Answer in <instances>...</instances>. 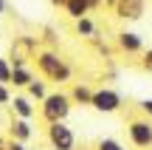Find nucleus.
Returning a JSON list of instances; mask_svg holds the SVG:
<instances>
[{
  "label": "nucleus",
  "mask_w": 152,
  "mask_h": 150,
  "mask_svg": "<svg viewBox=\"0 0 152 150\" xmlns=\"http://www.w3.org/2000/svg\"><path fill=\"white\" fill-rule=\"evenodd\" d=\"M34 65H37L39 77L48 79V82H56V85H65L73 79V68L68 65V60L54 48H39L37 57H34Z\"/></svg>",
  "instance_id": "obj_1"
},
{
  "label": "nucleus",
  "mask_w": 152,
  "mask_h": 150,
  "mask_svg": "<svg viewBox=\"0 0 152 150\" xmlns=\"http://www.w3.org/2000/svg\"><path fill=\"white\" fill-rule=\"evenodd\" d=\"M71 111H73V99H71V94H65V91H51V94L39 102V116H42L45 125L68 122Z\"/></svg>",
  "instance_id": "obj_2"
},
{
  "label": "nucleus",
  "mask_w": 152,
  "mask_h": 150,
  "mask_svg": "<svg viewBox=\"0 0 152 150\" xmlns=\"http://www.w3.org/2000/svg\"><path fill=\"white\" fill-rule=\"evenodd\" d=\"M127 139H130L132 147L138 150H149L152 147V119L149 116H132L127 122Z\"/></svg>",
  "instance_id": "obj_3"
},
{
  "label": "nucleus",
  "mask_w": 152,
  "mask_h": 150,
  "mask_svg": "<svg viewBox=\"0 0 152 150\" xmlns=\"http://www.w3.org/2000/svg\"><path fill=\"white\" fill-rule=\"evenodd\" d=\"M45 139L51 150H76V133L68 122H54L45 128Z\"/></svg>",
  "instance_id": "obj_4"
},
{
  "label": "nucleus",
  "mask_w": 152,
  "mask_h": 150,
  "mask_svg": "<svg viewBox=\"0 0 152 150\" xmlns=\"http://www.w3.org/2000/svg\"><path fill=\"white\" fill-rule=\"evenodd\" d=\"M90 108L99 111V113H118L121 108H124V96L115 88H110V85H102V88H96V94H93V105Z\"/></svg>",
  "instance_id": "obj_5"
},
{
  "label": "nucleus",
  "mask_w": 152,
  "mask_h": 150,
  "mask_svg": "<svg viewBox=\"0 0 152 150\" xmlns=\"http://www.w3.org/2000/svg\"><path fill=\"white\" fill-rule=\"evenodd\" d=\"M37 40L34 37H14V43H11V54H9V60H11V65H28V62L37 57Z\"/></svg>",
  "instance_id": "obj_6"
},
{
  "label": "nucleus",
  "mask_w": 152,
  "mask_h": 150,
  "mask_svg": "<svg viewBox=\"0 0 152 150\" xmlns=\"http://www.w3.org/2000/svg\"><path fill=\"white\" fill-rule=\"evenodd\" d=\"M113 11H115L118 20L135 23V20H141V17L147 14V0H118V3L113 6Z\"/></svg>",
  "instance_id": "obj_7"
},
{
  "label": "nucleus",
  "mask_w": 152,
  "mask_h": 150,
  "mask_svg": "<svg viewBox=\"0 0 152 150\" xmlns=\"http://www.w3.org/2000/svg\"><path fill=\"white\" fill-rule=\"evenodd\" d=\"M115 45H118L121 54H144V37L138 31H130V28H124V31L115 34Z\"/></svg>",
  "instance_id": "obj_8"
},
{
  "label": "nucleus",
  "mask_w": 152,
  "mask_h": 150,
  "mask_svg": "<svg viewBox=\"0 0 152 150\" xmlns=\"http://www.w3.org/2000/svg\"><path fill=\"white\" fill-rule=\"evenodd\" d=\"M11 111H14L17 119H34L37 116V105H34V99L23 91V94H14V99H11Z\"/></svg>",
  "instance_id": "obj_9"
},
{
  "label": "nucleus",
  "mask_w": 152,
  "mask_h": 150,
  "mask_svg": "<svg viewBox=\"0 0 152 150\" xmlns=\"http://www.w3.org/2000/svg\"><path fill=\"white\" fill-rule=\"evenodd\" d=\"M9 136L14 142H31L34 139V128H31V119H11L9 125Z\"/></svg>",
  "instance_id": "obj_10"
},
{
  "label": "nucleus",
  "mask_w": 152,
  "mask_h": 150,
  "mask_svg": "<svg viewBox=\"0 0 152 150\" xmlns=\"http://www.w3.org/2000/svg\"><path fill=\"white\" fill-rule=\"evenodd\" d=\"M68 94H71L73 105H82V108H90V105H93V94H96V91H93L90 85H85V82H73Z\"/></svg>",
  "instance_id": "obj_11"
},
{
  "label": "nucleus",
  "mask_w": 152,
  "mask_h": 150,
  "mask_svg": "<svg viewBox=\"0 0 152 150\" xmlns=\"http://www.w3.org/2000/svg\"><path fill=\"white\" fill-rule=\"evenodd\" d=\"M34 79H37V77H34L31 65H17L14 74H11V85H14V88H20V91H26Z\"/></svg>",
  "instance_id": "obj_12"
},
{
  "label": "nucleus",
  "mask_w": 152,
  "mask_h": 150,
  "mask_svg": "<svg viewBox=\"0 0 152 150\" xmlns=\"http://www.w3.org/2000/svg\"><path fill=\"white\" fill-rule=\"evenodd\" d=\"M65 14L76 23V20H82V17L90 14V6H87L85 0H68V3H65Z\"/></svg>",
  "instance_id": "obj_13"
},
{
  "label": "nucleus",
  "mask_w": 152,
  "mask_h": 150,
  "mask_svg": "<svg viewBox=\"0 0 152 150\" xmlns=\"http://www.w3.org/2000/svg\"><path fill=\"white\" fill-rule=\"evenodd\" d=\"M26 94L31 96L34 102H42L45 96L51 94V91H48V79H42V77H37V79H34V82H31V85H28V88H26Z\"/></svg>",
  "instance_id": "obj_14"
},
{
  "label": "nucleus",
  "mask_w": 152,
  "mask_h": 150,
  "mask_svg": "<svg viewBox=\"0 0 152 150\" xmlns=\"http://www.w3.org/2000/svg\"><path fill=\"white\" fill-rule=\"evenodd\" d=\"M76 34H79V37H85V40L96 37V23H93L90 17H82V20H76Z\"/></svg>",
  "instance_id": "obj_15"
},
{
  "label": "nucleus",
  "mask_w": 152,
  "mask_h": 150,
  "mask_svg": "<svg viewBox=\"0 0 152 150\" xmlns=\"http://www.w3.org/2000/svg\"><path fill=\"white\" fill-rule=\"evenodd\" d=\"M96 150H127L124 142L113 139V136H102V139L96 142Z\"/></svg>",
  "instance_id": "obj_16"
},
{
  "label": "nucleus",
  "mask_w": 152,
  "mask_h": 150,
  "mask_svg": "<svg viewBox=\"0 0 152 150\" xmlns=\"http://www.w3.org/2000/svg\"><path fill=\"white\" fill-rule=\"evenodd\" d=\"M11 74H14V65H11L9 57H0V82L11 85Z\"/></svg>",
  "instance_id": "obj_17"
},
{
  "label": "nucleus",
  "mask_w": 152,
  "mask_h": 150,
  "mask_svg": "<svg viewBox=\"0 0 152 150\" xmlns=\"http://www.w3.org/2000/svg\"><path fill=\"white\" fill-rule=\"evenodd\" d=\"M11 99H14V94H11V85H3V82H0V108H9Z\"/></svg>",
  "instance_id": "obj_18"
},
{
  "label": "nucleus",
  "mask_w": 152,
  "mask_h": 150,
  "mask_svg": "<svg viewBox=\"0 0 152 150\" xmlns=\"http://www.w3.org/2000/svg\"><path fill=\"white\" fill-rule=\"evenodd\" d=\"M138 65H141V71L152 74V45H149V48H147V51L141 54V62H138Z\"/></svg>",
  "instance_id": "obj_19"
},
{
  "label": "nucleus",
  "mask_w": 152,
  "mask_h": 150,
  "mask_svg": "<svg viewBox=\"0 0 152 150\" xmlns=\"http://www.w3.org/2000/svg\"><path fill=\"white\" fill-rule=\"evenodd\" d=\"M138 111H141L144 116L152 119V99H141V102H138Z\"/></svg>",
  "instance_id": "obj_20"
},
{
  "label": "nucleus",
  "mask_w": 152,
  "mask_h": 150,
  "mask_svg": "<svg viewBox=\"0 0 152 150\" xmlns=\"http://www.w3.org/2000/svg\"><path fill=\"white\" fill-rule=\"evenodd\" d=\"M6 150H28V147H26V142H14V139H9Z\"/></svg>",
  "instance_id": "obj_21"
},
{
  "label": "nucleus",
  "mask_w": 152,
  "mask_h": 150,
  "mask_svg": "<svg viewBox=\"0 0 152 150\" xmlns=\"http://www.w3.org/2000/svg\"><path fill=\"white\" fill-rule=\"evenodd\" d=\"M85 3L90 6V11H93V9H99V6H104V3H107V0H85Z\"/></svg>",
  "instance_id": "obj_22"
},
{
  "label": "nucleus",
  "mask_w": 152,
  "mask_h": 150,
  "mask_svg": "<svg viewBox=\"0 0 152 150\" xmlns=\"http://www.w3.org/2000/svg\"><path fill=\"white\" fill-rule=\"evenodd\" d=\"M48 3L54 6V9H65V3H68V0H48Z\"/></svg>",
  "instance_id": "obj_23"
},
{
  "label": "nucleus",
  "mask_w": 152,
  "mask_h": 150,
  "mask_svg": "<svg viewBox=\"0 0 152 150\" xmlns=\"http://www.w3.org/2000/svg\"><path fill=\"white\" fill-rule=\"evenodd\" d=\"M6 6H9V3H6V0H0V17L6 14Z\"/></svg>",
  "instance_id": "obj_24"
},
{
  "label": "nucleus",
  "mask_w": 152,
  "mask_h": 150,
  "mask_svg": "<svg viewBox=\"0 0 152 150\" xmlns=\"http://www.w3.org/2000/svg\"><path fill=\"white\" fill-rule=\"evenodd\" d=\"M6 145H9V142H6L3 136H0V150H6Z\"/></svg>",
  "instance_id": "obj_25"
},
{
  "label": "nucleus",
  "mask_w": 152,
  "mask_h": 150,
  "mask_svg": "<svg viewBox=\"0 0 152 150\" xmlns=\"http://www.w3.org/2000/svg\"><path fill=\"white\" fill-rule=\"evenodd\" d=\"M107 3H110V6H115V3H118V0H107Z\"/></svg>",
  "instance_id": "obj_26"
}]
</instances>
